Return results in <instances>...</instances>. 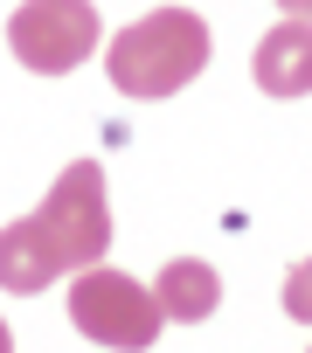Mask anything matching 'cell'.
Returning a JSON list of instances; mask_svg holds the SVG:
<instances>
[{"label": "cell", "mask_w": 312, "mask_h": 353, "mask_svg": "<svg viewBox=\"0 0 312 353\" xmlns=\"http://www.w3.org/2000/svg\"><path fill=\"white\" fill-rule=\"evenodd\" d=\"M111 250V201H104V166L70 159L35 215L0 229V291H49L56 277H77L104 263Z\"/></svg>", "instance_id": "6da1fadb"}, {"label": "cell", "mask_w": 312, "mask_h": 353, "mask_svg": "<svg viewBox=\"0 0 312 353\" xmlns=\"http://www.w3.org/2000/svg\"><path fill=\"white\" fill-rule=\"evenodd\" d=\"M208 49H215V42H208V21H202L195 8H153L146 21H132V28L111 35L104 77L118 83V97L153 104V97L188 90V83L208 70Z\"/></svg>", "instance_id": "7a4b0ae2"}, {"label": "cell", "mask_w": 312, "mask_h": 353, "mask_svg": "<svg viewBox=\"0 0 312 353\" xmlns=\"http://www.w3.org/2000/svg\"><path fill=\"white\" fill-rule=\"evenodd\" d=\"M70 319H77L84 339H97L111 353H146L160 339V325H167L153 284H139V277H125L111 263H90V270L70 277Z\"/></svg>", "instance_id": "3957f363"}, {"label": "cell", "mask_w": 312, "mask_h": 353, "mask_svg": "<svg viewBox=\"0 0 312 353\" xmlns=\"http://www.w3.org/2000/svg\"><path fill=\"white\" fill-rule=\"evenodd\" d=\"M8 49L35 77H70L97 49V8L90 0H21V14L8 21Z\"/></svg>", "instance_id": "277c9868"}, {"label": "cell", "mask_w": 312, "mask_h": 353, "mask_svg": "<svg viewBox=\"0 0 312 353\" xmlns=\"http://www.w3.org/2000/svg\"><path fill=\"white\" fill-rule=\"evenodd\" d=\"M257 90L264 97H305L312 90V21H277L264 42H257Z\"/></svg>", "instance_id": "5b68a950"}, {"label": "cell", "mask_w": 312, "mask_h": 353, "mask_svg": "<svg viewBox=\"0 0 312 353\" xmlns=\"http://www.w3.org/2000/svg\"><path fill=\"white\" fill-rule=\"evenodd\" d=\"M153 298H160V312H167L174 325H202V319L222 305V277H215V263H202V256H167L160 277H153Z\"/></svg>", "instance_id": "8992f818"}, {"label": "cell", "mask_w": 312, "mask_h": 353, "mask_svg": "<svg viewBox=\"0 0 312 353\" xmlns=\"http://www.w3.org/2000/svg\"><path fill=\"white\" fill-rule=\"evenodd\" d=\"M277 298H284V319H298V325H312V256L284 270V291H277Z\"/></svg>", "instance_id": "52a82bcc"}, {"label": "cell", "mask_w": 312, "mask_h": 353, "mask_svg": "<svg viewBox=\"0 0 312 353\" xmlns=\"http://www.w3.org/2000/svg\"><path fill=\"white\" fill-rule=\"evenodd\" d=\"M284 14H298V21H312V0H277Z\"/></svg>", "instance_id": "ba28073f"}, {"label": "cell", "mask_w": 312, "mask_h": 353, "mask_svg": "<svg viewBox=\"0 0 312 353\" xmlns=\"http://www.w3.org/2000/svg\"><path fill=\"white\" fill-rule=\"evenodd\" d=\"M0 353H14V332H8V319H0Z\"/></svg>", "instance_id": "9c48e42d"}]
</instances>
